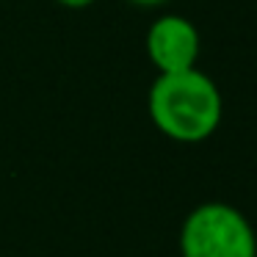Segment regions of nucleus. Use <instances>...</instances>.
<instances>
[{
  "mask_svg": "<svg viewBox=\"0 0 257 257\" xmlns=\"http://www.w3.org/2000/svg\"><path fill=\"white\" fill-rule=\"evenodd\" d=\"M183 257H257V238L246 216L224 202H205L180 229Z\"/></svg>",
  "mask_w": 257,
  "mask_h": 257,
  "instance_id": "f03ea898",
  "label": "nucleus"
},
{
  "mask_svg": "<svg viewBox=\"0 0 257 257\" xmlns=\"http://www.w3.org/2000/svg\"><path fill=\"white\" fill-rule=\"evenodd\" d=\"M150 119L163 136L180 144L210 139L221 124L224 102L218 86L199 69L158 75L150 89Z\"/></svg>",
  "mask_w": 257,
  "mask_h": 257,
  "instance_id": "f257e3e1",
  "label": "nucleus"
},
{
  "mask_svg": "<svg viewBox=\"0 0 257 257\" xmlns=\"http://www.w3.org/2000/svg\"><path fill=\"white\" fill-rule=\"evenodd\" d=\"M56 3H61V6H67V9H86V6H91V3H97V0H56Z\"/></svg>",
  "mask_w": 257,
  "mask_h": 257,
  "instance_id": "39448f33",
  "label": "nucleus"
},
{
  "mask_svg": "<svg viewBox=\"0 0 257 257\" xmlns=\"http://www.w3.org/2000/svg\"><path fill=\"white\" fill-rule=\"evenodd\" d=\"M130 6H139V9H158L163 6V3H169V0H127Z\"/></svg>",
  "mask_w": 257,
  "mask_h": 257,
  "instance_id": "20e7f679",
  "label": "nucleus"
},
{
  "mask_svg": "<svg viewBox=\"0 0 257 257\" xmlns=\"http://www.w3.org/2000/svg\"><path fill=\"white\" fill-rule=\"evenodd\" d=\"M199 31L188 17L163 14L147 31V56L155 64L158 75L185 72L199 61Z\"/></svg>",
  "mask_w": 257,
  "mask_h": 257,
  "instance_id": "7ed1b4c3",
  "label": "nucleus"
}]
</instances>
